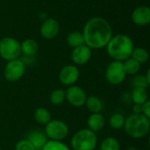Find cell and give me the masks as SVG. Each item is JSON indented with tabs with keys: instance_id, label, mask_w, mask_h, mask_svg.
<instances>
[{
	"instance_id": "6da1fadb",
	"label": "cell",
	"mask_w": 150,
	"mask_h": 150,
	"mask_svg": "<svg viewBox=\"0 0 150 150\" xmlns=\"http://www.w3.org/2000/svg\"><path fill=\"white\" fill-rule=\"evenodd\" d=\"M84 44L91 49L105 47L112 37V28L105 18L102 17L91 18L83 30Z\"/></svg>"
},
{
	"instance_id": "7a4b0ae2",
	"label": "cell",
	"mask_w": 150,
	"mask_h": 150,
	"mask_svg": "<svg viewBox=\"0 0 150 150\" xmlns=\"http://www.w3.org/2000/svg\"><path fill=\"white\" fill-rule=\"evenodd\" d=\"M105 47L107 54L113 61L123 62L131 57L134 46L133 40L128 35L119 33L111 38Z\"/></svg>"
},
{
	"instance_id": "3957f363",
	"label": "cell",
	"mask_w": 150,
	"mask_h": 150,
	"mask_svg": "<svg viewBox=\"0 0 150 150\" xmlns=\"http://www.w3.org/2000/svg\"><path fill=\"white\" fill-rule=\"evenodd\" d=\"M125 133L133 139H142L150 131V119L143 114L132 113L125 120Z\"/></svg>"
},
{
	"instance_id": "277c9868",
	"label": "cell",
	"mask_w": 150,
	"mask_h": 150,
	"mask_svg": "<svg viewBox=\"0 0 150 150\" xmlns=\"http://www.w3.org/2000/svg\"><path fill=\"white\" fill-rule=\"evenodd\" d=\"M98 139L96 133L88 128H83L74 134L70 145L73 150H95Z\"/></svg>"
},
{
	"instance_id": "5b68a950",
	"label": "cell",
	"mask_w": 150,
	"mask_h": 150,
	"mask_svg": "<svg viewBox=\"0 0 150 150\" xmlns=\"http://www.w3.org/2000/svg\"><path fill=\"white\" fill-rule=\"evenodd\" d=\"M44 133L49 141L62 142L68 137L69 129L64 121L60 120H51L45 126Z\"/></svg>"
},
{
	"instance_id": "8992f818",
	"label": "cell",
	"mask_w": 150,
	"mask_h": 150,
	"mask_svg": "<svg viewBox=\"0 0 150 150\" xmlns=\"http://www.w3.org/2000/svg\"><path fill=\"white\" fill-rule=\"evenodd\" d=\"M21 55L20 42L12 37H4L0 40V56L9 62L18 59Z\"/></svg>"
},
{
	"instance_id": "52a82bcc",
	"label": "cell",
	"mask_w": 150,
	"mask_h": 150,
	"mask_svg": "<svg viewBox=\"0 0 150 150\" xmlns=\"http://www.w3.org/2000/svg\"><path fill=\"white\" fill-rule=\"evenodd\" d=\"M105 77L106 82L112 85L121 84L127 77L123 62L118 61H112L110 62L105 68Z\"/></svg>"
},
{
	"instance_id": "ba28073f",
	"label": "cell",
	"mask_w": 150,
	"mask_h": 150,
	"mask_svg": "<svg viewBox=\"0 0 150 150\" xmlns=\"http://www.w3.org/2000/svg\"><path fill=\"white\" fill-rule=\"evenodd\" d=\"M26 66L18 58L7 62L4 69V77L11 83H15L20 80L25 73Z\"/></svg>"
},
{
	"instance_id": "9c48e42d",
	"label": "cell",
	"mask_w": 150,
	"mask_h": 150,
	"mask_svg": "<svg viewBox=\"0 0 150 150\" xmlns=\"http://www.w3.org/2000/svg\"><path fill=\"white\" fill-rule=\"evenodd\" d=\"M65 93L66 100L73 107L80 108L84 105L87 98V94L82 87L76 84L71 85L68 87V89L65 91Z\"/></svg>"
},
{
	"instance_id": "30bf717a",
	"label": "cell",
	"mask_w": 150,
	"mask_h": 150,
	"mask_svg": "<svg viewBox=\"0 0 150 150\" xmlns=\"http://www.w3.org/2000/svg\"><path fill=\"white\" fill-rule=\"evenodd\" d=\"M80 76V72L78 68L74 64H68L62 68L59 72V81L60 83L67 87L76 84Z\"/></svg>"
},
{
	"instance_id": "8fae6325",
	"label": "cell",
	"mask_w": 150,
	"mask_h": 150,
	"mask_svg": "<svg viewBox=\"0 0 150 150\" xmlns=\"http://www.w3.org/2000/svg\"><path fill=\"white\" fill-rule=\"evenodd\" d=\"M60 32V25L59 22L52 18H47L45 20H43L40 28V33L42 38L46 40H51L55 38Z\"/></svg>"
},
{
	"instance_id": "7c38bea8",
	"label": "cell",
	"mask_w": 150,
	"mask_h": 150,
	"mask_svg": "<svg viewBox=\"0 0 150 150\" xmlns=\"http://www.w3.org/2000/svg\"><path fill=\"white\" fill-rule=\"evenodd\" d=\"M91 49L85 44L73 48L71 52V60L74 65L83 66L87 64L91 58Z\"/></svg>"
},
{
	"instance_id": "4fadbf2b",
	"label": "cell",
	"mask_w": 150,
	"mask_h": 150,
	"mask_svg": "<svg viewBox=\"0 0 150 150\" xmlns=\"http://www.w3.org/2000/svg\"><path fill=\"white\" fill-rule=\"evenodd\" d=\"M132 21L139 26H144L150 23V8L148 5H141L132 12Z\"/></svg>"
},
{
	"instance_id": "5bb4252c",
	"label": "cell",
	"mask_w": 150,
	"mask_h": 150,
	"mask_svg": "<svg viewBox=\"0 0 150 150\" xmlns=\"http://www.w3.org/2000/svg\"><path fill=\"white\" fill-rule=\"evenodd\" d=\"M26 139L32 143V145L35 148L36 150H41L47 142L48 139L45 133L39 130H33L28 133Z\"/></svg>"
},
{
	"instance_id": "9a60e30c",
	"label": "cell",
	"mask_w": 150,
	"mask_h": 150,
	"mask_svg": "<svg viewBox=\"0 0 150 150\" xmlns=\"http://www.w3.org/2000/svg\"><path fill=\"white\" fill-rule=\"evenodd\" d=\"M105 124V117L101 114V112L98 113H91L87 120V126L88 129L94 133L100 132Z\"/></svg>"
},
{
	"instance_id": "2e32d148",
	"label": "cell",
	"mask_w": 150,
	"mask_h": 150,
	"mask_svg": "<svg viewBox=\"0 0 150 150\" xmlns=\"http://www.w3.org/2000/svg\"><path fill=\"white\" fill-rule=\"evenodd\" d=\"M21 54L23 55L35 56L39 51V45L33 39H26L20 43Z\"/></svg>"
},
{
	"instance_id": "e0dca14e",
	"label": "cell",
	"mask_w": 150,
	"mask_h": 150,
	"mask_svg": "<svg viewBox=\"0 0 150 150\" xmlns=\"http://www.w3.org/2000/svg\"><path fill=\"white\" fill-rule=\"evenodd\" d=\"M84 105L87 107V109L91 112V113H98L101 112L104 107L102 100L95 96V95H91L88 96L85 101Z\"/></svg>"
},
{
	"instance_id": "ac0fdd59",
	"label": "cell",
	"mask_w": 150,
	"mask_h": 150,
	"mask_svg": "<svg viewBox=\"0 0 150 150\" xmlns=\"http://www.w3.org/2000/svg\"><path fill=\"white\" fill-rule=\"evenodd\" d=\"M130 98L132 102L134 105H142L144 104L148 98V91L145 88H140V87H134L133 88V91L130 94Z\"/></svg>"
},
{
	"instance_id": "d6986e66",
	"label": "cell",
	"mask_w": 150,
	"mask_h": 150,
	"mask_svg": "<svg viewBox=\"0 0 150 150\" xmlns=\"http://www.w3.org/2000/svg\"><path fill=\"white\" fill-rule=\"evenodd\" d=\"M33 118L38 124L42 126H46L52 120L50 112L45 107L36 108L33 112Z\"/></svg>"
},
{
	"instance_id": "ffe728a7",
	"label": "cell",
	"mask_w": 150,
	"mask_h": 150,
	"mask_svg": "<svg viewBox=\"0 0 150 150\" xmlns=\"http://www.w3.org/2000/svg\"><path fill=\"white\" fill-rule=\"evenodd\" d=\"M66 42L69 47H71L73 48L83 45L84 38H83V33H81L79 31L70 32L66 37Z\"/></svg>"
},
{
	"instance_id": "44dd1931",
	"label": "cell",
	"mask_w": 150,
	"mask_h": 150,
	"mask_svg": "<svg viewBox=\"0 0 150 150\" xmlns=\"http://www.w3.org/2000/svg\"><path fill=\"white\" fill-rule=\"evenodd\" d=\"M123 66L127 75L134 76L139 73V71L141 70L142 64L137 61H135L134 59H133L132 57H130L123 62Z\"/></svg>"
},
{
	"instance_id": "7402d4cb",
	"label": "cell",
	"mask_w": 150,
	"mask_h": 150,
	"mask_svg": "<svg viewBox=\"0 0 150 150\" xmlns=\"http://www.w3.org/2000/svg\"><path fill=\"white\" fill-rule=\"evenodd\" d=\"M49 101L53 105H55V106H59L62 105L66 101L65 90L63 89L54 90L49 96Z\"/></svg>"
},
{
	"instance_id": "603a6c76",
	"label": "cell",
	"mask_w": 150,
	"mask_h": 150,
	"mask_svg": "<svg viewBox=\"0 0 150 150\" xmlns=\"http://www.w3.org/2000/svg\"><path fill=\"white\" fill-rule=\"evenodd\" d=\"M99 150H120V144L116 138L106 137L102 141Z\"/></svg>"
},
{
	"instance_id": "cb8c5ba5",
	"label": "cell",
	"mask_w": 150,
	"mask_h": 150,
	"mask_svg": "<svg viewBox=\"0 0 150 150\" xmlns=\"http://www.w3.org/2000/svg\"><path fill=\"white\" fill-rule=\"evenodd\" d=\"M125 120L126 118L119 112H115L112 113L109 119V125L111 127V128L114 129V130H120L121 128H123L124 124H125Z\"/></svg>"
},
{
	"instance_id": "d4e9b609",
	"label": "cell",
	"mask_w": 150,
	"mask_h": 150,
	"mask_svg": "<svg viewBox=\"0 0 150 150\" xmlns=\"http://www.w3.org/2000/svg\"><path fill=\"white\" fill-rule=\"evenodd\" d=\"M131 57L135 61H137L138 62H140L141 64H142V63H146L149 61V52L142 47H134L132 52Z\"/></svg>"
},
{
	"instance_id": "484cf974",
	"label": "cell",
	"mask_w": 150,
	"mask_h": 150,
	"mask_svg": "<svg viewBox=\"0 0 150 150\" xmlns=\"http://www.w3.org/2000/svg\"><path fill=\"white\" fill-rule=\"evenodd\" d=\"M41 150H70V149L62 142L48 140Z\"/></svg>"
},
{
	"instance_id": "4316f807",
	"label": "cell",
	"mask_w": 150,
	"mask_h": 150,
	"mask_svg": "<svg viewBox=\"0 0 150 150\" xmlns=\"http://www.w3.org/2000/svg\"><path fill=\"white\" fill-rule=\"evenodd\" d=\"M132 85L133 88L134 87H140V88H145L147 89L150 85V83L147 81L145 76L142 75H137L135 76L132 80Z\"/></svg>"
},
{
	"instance_id": "83f0119b",
	"label": "cell",
	"mask_w": 150,
	"mask_h": 150,
	"mask_svg": "<svg viewBox=\"0 0 150 150\" xmlns=\"http://www.w3.org/2000/svg\"><path fill=\"white\" fill-rule=\"evenodd\" d=\"M15 150H36L35 148L32 145V143L25 138L21 139L17 142L15 145Z\"/></svg>"
},
{
	"instance_id": "f1b7e54d",
	"label": "cell",
	"mask_w": 150,
	"mask_h": 150,
	"mask_svg": "<svg viewBox=\"0 0 150 150\" xmlns=\"http://www.w3.org/2000/svg\"><path fill=\"white\" fill-rule=\"evenodd\" d=\"M142 114L150 119V101L147 100L144 104L142 105Z\"/></svg>"
},
{
	"instance_id": "f546056e",
	"label": "cell",
	"mask_w": 150,
	"mask_h": 150,
	"mask_svg": "<svg viewBox=\"0 0 150 150\" xmlns=\"http://www.w3.org/2000/svg\"><path fill=\"white\" fill-rule=\"evenodd\" d=\"M25 66L27 65H33L35 62V58L34 56H28V55H23V57L19 58Z\"/></svg>"
},
{
	"instance_id": "4dcf8cb0",
	"label": "cell",
	"mask_w": 150,
	"mask_h": 150,
	"mask_svg": "<svg viewBox=\"0 0 150 150\" xmlns=\"http://www.w3.org/2000/svg\"><path fill=\"white\" fill-rule=\"evenodd\" d=\"M133 113H134V114H142V105H134V106H133Z\"/></svg>"
},
{
	"instance_id": "1f68e13d",
	"label": "cell",
	"mask_w": 150,
	"mask_h": 150,
	"mask_svg": "<svg viewBox=\"0 0 150 150\" xmlns=\"http://www.w3.org/2000/svg\"><path fill=\"white\" fill-rule=\"evenodd\" d=\"M145 77H146L147 81L150 83V69H148V70H147V74H146Z\"/></svg>"
},
{
	"instance_id": "d6a6232c",
	"label": "cell",
	"mask_w": 150,
	"mask_h": 150,
	"mask_svg": "<svg viewBox=\"0 0 150 150\" xmlns=\"http://www.w3.org/2000/svg\"><path fill=\"white\" fill-rule=\"evenodd\" d=\"M127 150H138L137 149V148H135V147H129V148H127Z\"/></svg>"
},
{
	"instance_id": "836d02e7",
	"label": "cell",
	"mask_w": 150,
	"mask_h": 150,
	"mask_svg": "<svg viewBox=\"0 0 150 150\" xmlns=\"http://www.w3.org/2000/svg\"><path fill=\"white\" fill-rule=\"evenodd\" d=\"M0 150H1V149H0Z\"/></svg>"
}]
</instances>
